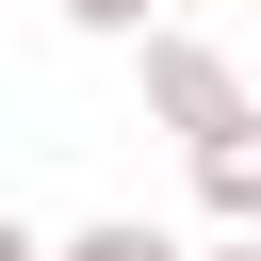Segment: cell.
<instances>
[{
  "instance_id": "obj_1",
  "label": "cell",
  "mask_w": 261,
  "mask_h": 261,
  "mask_svg": "<svg viewBox=\"0 0 261 261\" xmlns=\"http://www.w3.org/2000/svg\"><path fill=\"white\" fill-rule=\"evenodd\" d=\"M147 114L179 130V163L228 147V130H261V98H245V65H228L212 33H147Z\"/></svg>"
},
{
  "instance_id": "obj_4",
  "label": "cell",
  "mask_w": 261,
  "mask_h": 261,
  "mask_svg": "<svg viewBox=\"0 0 261 261\" xmlns=\"http://www.w3.org/2000/svg\"><path fill=\"white\" fill-rule=\"evenodd\" d=\"M65 33H130L147 49V33H179V0H65Z\"/></svg>"
},
{
  "instance_id": "obj_6",
  "label": "cell",
  "mask_w": 261,
  "mask_h": 261,
  "mask_svg": "<svg viewBox=\"0 0 261 261\" xmlns=\"http://www.w3.org/2000/svg\"><path fill=\"white\" fill-rule=\"evenodd\" d=\"M196 261H261V245H196Z\"/></svg>"
},
{
  "instance_id": "obj_2",
  "label": "cell",
  "mask_w": 261,
  "mask_h": 261,
  "mask_svg": "<svg viewBox=\"0 0 261 261\" xmlns=\"http://www.w3.org/2000/svg\"><path fill=\"white\" fill-rule=\"evenodd\" d=\"M196 212H212V245H261V130L196 147Z\"/></svg>"
},
{
  "instance_id": "obj_3",
  "label": "cell",
  "mask_w": 261,
  "mask_h": 261,
  "mask_svg": "<svg viewBox=\"0 0 261 261\" xmlns=\"http://www.w3.org/2000/svg\"><path fill=\"white\" fill-rule=\"evenodd\" d=\"M49 261H179V245H163V228H147V212H98V228H65V245H49Z\"/></svg>"
},
{
  "instance_id": "obj_5",
  "label": "cell",
  "mask_w": 261,
  "mask_h": 261,
  "mask_svg": "<svg viewBox=\"0 0 261 261\" xmlns=\"http://www.w3.org/2000/svg\"><path fill=\"white\" fill-rule=\"evenodd\" d=\"M0 261H49V228H16V212H0Z\"/></svg>"
}]
</instances>
